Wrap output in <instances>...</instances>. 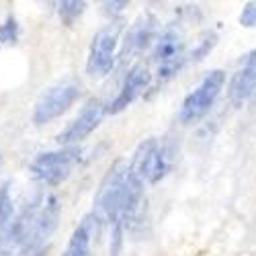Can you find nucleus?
<instances>
[{
  "instance_id": "nucleus-1",
  "label": "nucleus",
  "mask_w": 256,
  "mask_h": 256,
  "mask_svg": "<svg viewBox=\"0 0 256 256\" xmlns=\"http://www.w3.org/2000/svg\"><path fill=\"white\" fill-rule=\"evenodd\" d=\"M144 199V182L130 170L125 160H117L106 174L102 176L96 197H94V216L98 222L121 224L127 228L142 205Z\"/></svg>"
},
{
  "instance_id": "nucleus-2",
  "label": "nucleus",
  "mask_w": 256,
  "mask_h": 256,
  "mask_svg": "<svg viewBox=\"0 0 256 256\" xmlns=\"http://www.w3.org/2000/svg\"><path fill=\"white\" fill-rule=\"evenodd\" d=\"M80 94H82V84L78 80L66 78L56 82L46 92H41V96L35 102V111H33L35 125H46L58 119L80 98Z\"/></svg>"
},
{
  "instance_id": "nucleus-3",
  "label": "nucleus",
  "mask_w": 256,
  "mask_h": 256,
  "mask_svg": "<svg viewBox=\"0 0 256 256\" xmlns=\"http://www.w3.org/2000/svg\"><path fill=\"white\" fill-rule=\"evenodd\" d=\"M226 84V72L224 70H211L205 74V78L201 80L199 86L190 92L180 106V121L184 125H190L199 119H203L209 109L213 106V102L218 100L222 88Z\"/></svg>"
},
{
  "instance_id": "nucleus-4",
  "label": "nucleus",
  "mask_w": 256,
  "mask_h": 256,
  "mask_svg": "<svg viewBox=\"0 0 256 256\" xmlns=\"http://www.w3.org/2000/svg\"><path fill=\"white\" fill-rule=\"evenodd\" d=\"M123 31V20H113L106 27H102L90 44V54L86 62V70L92 76H104L109 74L115 66V56L119 46V35Z\"/></svg>"
},
{
  "instance_id": "nucleus-5",
  "label": "nucleus",
  "mask_w": 256,
  "mask_h": 256,
  "mask_svg": "<svg viewBox=\"0 0 256 256\" xmlns=\"http://www.w3.org/2000/svg\"><path fill=\"white\" fill-rule=\"evenodd\" d=\"M78 160H80L78 148H64V150H58V152H44L31 162V172L37 180L56 186L70 176L72 168L78 164Z\"/></svg>"
},
{
  "instance_id": "nucleus-6",
  "label": "nucleus",
  "mask_w": 256,
  "mask_h": 256,
  "mask_svg": "<svg viewBox=\"0 0 256 256\" xmlns=\"http://www.w3.org/2000/svg\"><path fill=\"white\" fill-rule=\"evenodd\" d=\"M130 170L144 182L156 184L160 182L166 172L170 170V162H168V152L154 140H146L144 144H140V148L134 154V160L130 162Z\"/></svg>"
},
{
  "instance_id": "nucleus-7",
  "label": "nucleus",
  "mask_w": 256,
  "mask_h": 256,
  "mask_svg": "<svg viewBox=\"0 0 256 256\" xmlns=\"http://www.w3.org/2000/svg\"><path fill=\"white\" fill-rule=\"evenodd\" d=\"M60 213H62L60 199H58L56 195L48 197L46 203L41 205V207L37 209V213L33 216V222H31L29 232H27V238H25L23 244H20V248H23V254L44 252L46 242L50 240V236L54 234V230L58 228Z\"/></svg>"
},
{
  "instance_id": "nucleus-8",
  "label": "nucleus",
  "mask_w": 256,
  "mask_h": 256,
  "mask_svg": "<svg viewBox=\"0 0 256 256\" xmlns=\"http://www.w3.org/2000/svg\"><path fill=\"white\" fill-rule=\"evenodd\" d=\"M154 62L158 66V82H166L172 78L184 64V41L182 35L174 29L164 31L154 46Z\"/></svg>"
},
{
  "instance_id": "nucleus-9",
  "label": "nucleus",
  "mask_w": 256,
  "mask_h": 256,
  "mask_svg": "<svg viewBox=\"0 0 256 256\" xmlns=\"http://www.w3.org/2000/svg\"><path fill=\"white\" fill-rule=\"evenodd\" d=\"M104 115V104L98 98H88L86 104L82 106L80 115L68 123V127L62 134H58V144L60 146H70V144H78L84 138H88L100 123Z\"/></svg>"
},
{
  "instance_id": "nucleus-10",
  "label": "nucleus",
  "mask_w": 256,
  "mask_h": 256,
  "mask_svg": "<svg viewBox=\"0 0 256 256\" xmlns=\"http://www.w3.org/2000/svg\"><path fill=\"white\" fill-rule=\"evenodd\" d=\"M152 84V74L150 70H148L144 64H138V66H134L130 72L125 74L123 78V84H121V88L117 92V96L111 100V104L106 106V113H111V115H117L121 111H125L127 106H130L148 86Z\"/></svg>"
},
{
  "instance_id": "nucleus-11",
  "label": "nucleus",
  "mask_w": 256,
  "mask_h": 256,
  "mask_svg": "<svg viewBox=\"0 0 256 256\" xmlns=\"http://www.w3.org/2000/svg\"><path fill=\"white\" fill-rule=\"evenodd\" d=\"M256 90V50H252L246 60L244 66L236 72V76L232 78L230 84V98L234 104H242L246 98L252 96Z\"/></svg>"
},
{
  "instance_id": "nucleus-12",
  "label": "nucleus",
  "mask_w": 256,
  "mask_h": 256,
  "mask_svg": "<svg viewBox=\"0 0 256 256\" xmlns=\"http://www.w3.org/2000/svg\"><path fill=\"white\" fill-rule=\"evenodd\" d=\"M98 230H100L98 218L94 213H88V216L78 224V228L72 232L64 256H92L90 246H92V238L98 234Z\"/></svg>"
},
{
  "instance_id": "nucleus-13",
  "label": "nucleus",
  "mask_w": 256,
  "mask_h": 256,
  "mask_svg": "<svg viewBox=\"0 0 256 256\" xmlns=\"http://www.w3.org/2000/svg\"><path fill=\"white\" fill-rule=\"evenodd\" d=\"M156 37V18L146 14L138 18V23L125 35V54H142Z\"/></svg>"
},
{
  "instance_id": "nucleus-14",
  "label": "nucleus",
  "mask_w": 256,
  "mask_h": 256,
  "mask_svg": "<svg viewBox=\"0 0 256 256\" xmlns=\"http://www.w3.org/2000/svg\"><path fill=\"white\" fill-rule=\"evenodd\" d=\"M84 8H86V2H82V0H64L60 2V18L64 25H74L76 20L82 16Z\"/></svg>"
},
{
  "instance_id": "nucleus-15",
  "label": "nucleus",
  "mask_w": 256,
  "mask_h": 256,
  "mask_svg": "<svg viewBox=\"0 0 256 256\" xmlns=\"http://www.w3.org/2000/svg\"><path fill=\"white\" fill-rule=\"evenodd\" d=\"M12 216V199H10V184H0V228H4Z\"/></svg>"
},
{
  "instance_id": "nucleus-16",
  "label": "nucleus",
  "mask_w": 256,
  "mask_h": 256,
  "mask_svg": "<svg viewBox=\"0 0 256 256\" xmlns=\"http://www.w3.org/2000/svg\"><path fill=\"white\" fill-rule=\"evenodd\" d=\"M216 44H218V35L213 31H205L201 35V39H199L197 48L193 50V54H190V58H193V60H203L213 48H216Z\"/></svg>"
},
{
  "instance_id": "nucleus-17",
  "label": "nucleus",
  "mask_w": 256,
  "mask_h": 256,
  "mask_svg": "<svg viewBox=\"0 0 256 256\" xmlns=\"http://www.w3.org/2000/svg\"><path fill=\"white\" fill-rule=\"evenodd\" d=\"M18 39V23L14 16H8L2 25H0V44L2 46H10L16 44Z\"/></svg>"
},
{
  "instance_id": "nucleus-18",
  "label": "nucleus",
  "mask_w": 256,
  "mask_h": 256,
  "mask_svg": "<svg viewBox=\"0 0 256 256\" xmlns=\"http://www.w3.org/2000/svg\"><path fill=\"white\" fill-rule=\"evenodd\" d=\"M240 25L242 27H256V0L244 4L242 12H240Z\"/></svg>"
},
{
  "instance_id": "nucleus-19",
  "label": "nucleus",
  "mask_w": 256,
  "mask_h": 256,
  "mask_svg": "<svg viewBox=\"0 0 256 256\" xmlns=\"http://www.w3.org/2000/svg\"><path fill=\"white\" fill-rule=\"evenodd\" d=\"M104 12L106 14H119L123 8H127V2L125 0H121V2H104Z\"/></svg>"
},
{
  "instance_id": "nucleus-20",
  "label": "nucleus",
  "mask_w": 256,
  "mask_h": 256,
  "mask_svg": "<svg viewBox=\"0 0 256 256\" xmlns=\"http://www.w3.org/2000/svg\"><path fill=\"white\" fill-rule=\"evenodd\" d=\"M44 252H37V254H23V256H41Z\"/></svg>"
}]
</instances>
